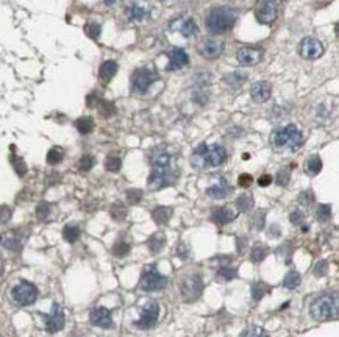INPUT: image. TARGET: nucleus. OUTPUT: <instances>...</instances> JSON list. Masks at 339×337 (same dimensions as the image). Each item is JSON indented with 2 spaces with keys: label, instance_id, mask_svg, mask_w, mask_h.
Wrapping results in <instances>:
<instances>
[{
  "label": "nucleus",
  "instance_id": "f257e3e1",
  "mask_svg": "<svg viewBox=\"0 0 339 337\" xmlns=\"http://www.w3.org/2000/svg\"><path fill=\"white\" fill-rule=\"evenodd\" d=\"M235 22H236V11L228 7L213 8L206 14V19H205L206 28L214 34H221L231 30Z\"/></svg>",
  "mask_w": 339,
  "mask_h": 337
},
{
  "label": "nucleus",
  "instance_id": "f03ea898",
  "mask_svg": "<svg viewBox=\"0 0 339 337\" xmlns=\"http://www.w3.org/2000/svg\"><path fill=\"white\" fill-rule=\"evenodd\" d=\"M310 312L314 320L324 322V320H334L337 318L339 312V305H337V297L336 293H322L314 302L311 303Z\"/></svg>",
  "mask_w": 339,
  "mask_h": 337
},
{
  "label": "nucleus",
  "instance_id": "7ed1b4c3",
  "mask_svg": "<svg viewBox=\"0 0 339 337\" xmlns=\"http://www.w3.org/2000/svg\"><path fill=\"white\" fill-rule=\"evenodd\" d=\"M227 161V150L219 145V144H213V145H199L195 148L194 156H192V162H200L202 167H219Z\"/></svg>",
  "mask_w": 339,
  "mask_h": 337
},
{
  "label": "nucleus",
  "instance_id": "20e7f679",
  "mask_svg": "<svg viewBox=\"0 0 339 337\" xmlns=\"http://www.w3.org/2000/svg\"><path fill=\"white\" fill-rule=\"evenodd\" d=\"M272 142L277 148H288L291 152H295L303 144V135L295 125H288L275 131Z\"/></svg>",
  "mask_w": 339,
  "mask_h": 337
},
{
  "label": "nucleus",
  "instance_id": "39448f33",
  "mask_svg": "<svg viewBox=\"0 0 339 337\" xmlns=\"http://www.w3.org/2000/svg\"><path fill=\"white\" fill-rule=\"evenodd\" d=\"M11 297L14 302L19 306H28L33 305L38 298V289L34 284L28 283V281H21L19 284H16L11 290Z\"/></svg>",
  "mask_w": 339,
  "mask_h": 337
},
{
  "label": "nucleus",
  "instance_id": "423d86ee",
  "mask_svg": "<svg viewBox=\"0 0 339 337\" xmlns=\"http://www.w3.org/2000/svg\"><path fill=\"white\" fill-rule=\"evenodd\" d=\"M167 286V278L155 269H149L142 273L139 289L144 292H159Z\"/></svg>",
  "mask_w": 339,
  "mask_h": 337
},
{
  "label": "nucleus",
  "instance_id": "0eeeda50",
  "mask_svg": "<svg viewBox=\"0 0 339 337\" xmlns=\"http://www.w3.org/2000/svg\"><path fill=\"white\" fill-rule=\"evenodd\" d=\"M203 283L199 275H188L180 283V293L185 302H194L202 295Z\"/></svg>",
  "mask_w": 339,
  "mask_h": 337
},
{
  "label": "nucleus",
  "instance_id": "6e6552de",
  "mask_svg": "<svg viewBox=\"0 0 339 337\" xmlns=\"http://www.w3.org/2000/svg\"><path fill=\"white\" fill-rule=\"evenodd\" d=\"M155 80H158V73L155 70L138 69L132 77V91L135 94H146Z\"/></svg>",
  "mask_w": 339,
  "mask_h": 337
},
{
  "label": "nucleus",
  "instance_id": "1a4fd4ad",
  "mask_svg": "<svg viewBox=\"0 0 339 337\" xmlns=\"http://www.w3.org/2000/svg\"><path fill=\"white\" fill-rule=\"evenodd\" d=\"M255 16H257V21L264 25L275 22V19L278 16L277 0H261L255 10Z\"/></svg>",
  "mask_w": 339,
  "mask_h": 337
},
{
  "label": "nucleus",
  "instance_id": "9d476101",
  "mask_svg": "<svg viewBox=\"0 0 339 337\" xmlns=\"http://www.w3.org/2000/svg\"><path fill=\"white\" fill-rule=\"evenodd\" d=\"M174 180H175V177L171 172V167H153V171L147 181V186L152 191H158V189H161V187L172 184Z\"/></svg>",
  "mask_w": 339,
  "mask_h": 337
},
{
  "label": "nucleus",
  "instance_id": "9b49d317",
  "mask_svg": "<svg viewBox=\"0 0 339 337\" xmlns=\"http://www.w3.org/2000/svg\"><path fill=\"white\" fill-rule=\"evenodd\" d=\"M158 317H159V306H158V303L149 302L144 306V309L141 311V317H139V320H136L135 325L138 328H141V329H149V328L156 325Z\"/></svg>",
  "mask_w": 339,
  "mask_h": 337
},
{
  "label": "nucleus",
  "instance_id": "f8f14e48",
  "mask_svg": "<svg viewBox=\"0 0 339 337\" xmlns=\"http://www.w3.org/2000/svg\"><path fill=\"white\" fill-rule=\"evenodd\" d=\"M299 52L305 60H317L319 56L324 55V46L314 37H305L299 46Z\"/></svg>",
  "mask_w": 339,
  "mask_h": 337
},
{
  "label": "nucleus",
  "instance_id": "ddd939ff",
  "mask_svg": "<svg viewBox=\"0 0 339 337\" xmlns=\"http://www.w3.org/2000/svg\"><path fill=\"white\" fill-rule=\"evenodd\" d=\"M64 323H66L64 311L58 305H53L50 314L44 315V325H46V329L49 332H58V331H61L64 328Z\"/></svg>",
  "mask_w": 339,
  "mask_h": 337
},
{
  "label": "nucleus",
  "instance_id": "4468645a",
  "mask_svg": "<svg viewBox=\"0 0 339 337\" xmlns=\"http://www.w3.org/2000/svg\"><path fill=\"white\" fill-rule=\"evenodd\" d=\"M199 53L203 56L206 60H216L222 55L224 52V43L221 41H216V39H206L203 43L199 44L197 47Z\"/></svg>",
  "mask_w": 339,
  "mask_h": 337
},
{
  "label": "nucleus",
  "instance_id": "2eb2a0df",
  "mask_svg": "<svg viewBox=\"0 0 339 337\" xmlns=\"http://www.w3.org/2000/svg\"><path fill=\"white\" fill-rule=\"evenodd\" d=\"M89 320L94 326L108 329L113 328V315L106 308H96L91 311V315H89Z\"/></svg>",
  "mask_w": 339,
  "mask_h": 337
},
{
  "label": "nucleus",
  "instance_id": "dca6fc26",
  "mask_svg": "<svg viewBox=\"0 0 339 337\" xmlns=\"http://www.w3.org/2000/svg\"><path fill=\"white\" fill-rule=\"evenodd\" d=\"M189 63V56L188 53L183 50V49H172L169 52V64L166 66V70L167 72H174V70H180L183 69L185 66H188Z\"/></svg>",
  "mask_w": 339,
  "mask_h": 337
},
{
  "label": "nucleus",
  "instance_id": "f3484780",
  "mask_svg": "<svg viewBox=\"0 0 339 337\" xmlns=\"http://www.w3.org/2000/svg\"><path fill=\"white\" fill-rule=\"evenodd\" d=\"M25 239H27V233L24 230H13L4 237L2 245L13 251H19L24 245Z\"/></svg>",
  "mask_w": 339,
  "mask_h": 337
},
{
  "label": "nucleus",
  "instance_id": "a211bd4d",
  "mask_svg": "<svg viewBox=\"0 0 339 337\" xmlns=\"http://www.w3.org/2000/svg\"><path fill=\"white\" fill-rule=\"evenodd\" d=\"M261 50L255 47H242L238 55L236 60L241 66H255L261 60Z\"/></svg>",
  "mask_w": 339,
  "mask_h": 337
},
{
  "label": "nucleus",
  "instance_id": "6ab92c4d",
  "mask_svg": "<svg viewBox=\"0 0 339 337\" xmlns=\"http://www.w3.org/2000/svg\"><path fill=\"white\" fill-rule=\"evenodd\" d=\"M272 94V88L267 81H258L255 83L252 88H250V96H252V100L257 102V103H264L269 100Z\"/></svg>",
  "mask_w": 339,
  "mask_h": 337
},
{
  "label": "nucleus",
  "instance_id": "aec40b11",
  "mask_svg": "<svg viewBox=\"0 0 339 337\" xmlns=\"http://www.w3.org/2000/svg\"><path fill=\"white\" fill-rule=\"evenodd\" d=\"M119 70V66L114 60H106L99 67V78L102 83H110Z\"/></svg>",
  "mask_w": 339,
  "mask_h": 337
},
{
  "label": "nucleus",
  "instance_id": "412c9836",
  "mask_svg": "<svg viewBox=\"0 0 339 337\" xmlns=\"http://www.w3.org/2000/svg\"><path fill=\"white\" fill-rule=\"evenodd\" d=\"M236 216L238 214H236L235 209L228 208V206H222V208H214L211 219H213L214 223H218V225H227L231 220H235Z\"/></svg>",
  "mask_w": 339,
  "mask_h": 337
},
{
  "label": "nucleus",
  "instance_id": "4be33fe9",
  "mask_svg": "<svg viewBox=\"0 0 339 337\" xmlns=\"http://www.w3.org/2000/svg\"><path fill=\"white\" fill-rule=\"evenodd\" d=\"M230 186L227 184L225 180H221L218 184H213L211 187L206 189V195H209L211 198H225L230 194Z\"/></svg>",
  "mask_w": 339,
  "mask_h": 337
},
{
  "label": "nucleus",
  "instance_id": "5701e85b",
  "mask_svg": "<svg viewBox=\"0 0 339 337\" xmlns=\"http://www.w3.org/2000/svg\"><path fill=\"white\" fill-rule=\"evenodd\" d=\"M164 243H166V236L163 233H156L150 236V239L147 240V247L152 253H159L163 250Z\"/></svg>",
  "mask_w": 339,
  "mask_h": 337
},
{
  "label": "nucleus",
  "instance_id": "b1692460",
  "mask_svg": "<svg viewBox=\"0 0 339 337\" xmlns=\"http://www.w3.org/2000/svg\"><path fill=\"white\" fill-rule=\"evenodd\" d=\"M127 16L132 19V21H144V19L149 16V11L144 7H139L138 4H132L127 7Z\"/></svg>",
  "mask_w": 339,
  "mask_h": 337
},
{
  "label": "nucleus",
  "instance_id": "393cba45",
  "mask_svg": "<svg viewBox=\"0 0 339 337\" xmlns=\"http://www.w3.org/2000/svg\"><path fill=\"white\" fill-rule=\"evenodd\" d=\"M171 216H172V209L166 208V206H158V208H155L152 213V217L158 225H166L169 222Z\"/></svg>",
  "mask_w": 339,
  "mask_h": 337
},
{
  "label": "nucleus",
  "instance_id": "a878e982",
  "mask_svg": "<svg viewBox=\"0 0 339 337\" xmlns=\"http://www.w3.org/2000/svg\"><path fill=\"white\" fill-rule=\"evenodd\" d=\"M75 128L80 135H89L94 130V120L89 116H83L75 120Z\"/></svg>",
  "mask_w": 339,
  "mask_h": 337
},
{
  "label": "nucleus",
  "instance_id": "bb28decb",
  "mask_svg": "<svg viewBox=\"0 0 339 337\" xmlns=\"http://www.w3.org/2000/svg\"><path fill=\"white\" fill-rule=\"evenodd\" d=\"M152 165L153 167H171V155L164 150H158L152 156Z\"/></svg>",
  "mask_w": 339,
  "mask_h": 337
},
{
  "label": "nucleus",
  "instance_id": "cd10ccee",
  "mask_svg": "<svg viewBox=\"0 0 339 337\" xmlns=\"http://www.w3.org/2000/svg\"><path fill=\"white\" fill-rule=\"evenodd\" d=\"M10 161H11V164H13V168H14V172L17 174V177H25V175H27L28 167H27L25 161H24L21 156H17L16 153H13V155L10 156Z\"/></svg>",
  "mask_w": 339,
  "mask_h": 337
},
{
  "label": "nucleus",
  "instance_id": "c85d7f7f",
  "mask_svg": "<svg viewBox=\"0 0 339 337\" xmlns=\"http://www.w3.org/2000/svg\"><path fill=\"white\" fill-rule=\"evenodd\" d=\"M253 197L248 194H242L236 198V208L239 213H248L253 208Z\"/></svg>",
  "mask_w": 339,
  "mask_h": 337
},
{
  "label": "nucleus",
  "instance_id": "c756f323",
  "mask_svg": "<svg viewBox=\"0 0 339 337\" xmlns=\"http://www.w3.org/2000/svg\"><path fill=\"white\" fill-rule=\"evenodd\" d=\"M64 159V150L61 147H52L47 153V164L57 165Z\"/></svg>",
  "mask_w": 339,
  "mask_h": 337
},
{
  "label": "nucleus",
  "instance_id": "7c9ffc66",
  "mask_svg": "<svg viewBox=\"0 0 339 337\" xmlns=\"http://www.w3.org/2000/svg\"><path fill=\"white\" fill-rule=\"evenodd\" d=\"M80 234H81V231H80L78 225H66L64 230H63V237L70 243H74L75 240H78Z\"/></svg>",
  "mask_w": 339,
  "mask_h": 337
},
{
  "label": "nucleus",
  "instance_id": "2f4dec72",
  "mask_svg": "<svg viewBox=\"0 0 339 337\" xmlns=\"http://www.w3.org/2000/svg\"><path fill=\"white\" fill-rule=\"evenodd\" d=\"M180 31H182V34L185 37H191V36H195V34L199 33V27H197V24H195L194 19L189 17V19H186V21L182 24Z\"/></svg>",
  "mask_w": 339,
  "mask_h": 337
},
{
  "label": "nucleus",
  "instance_id": "473e14b6",
  "mask_svg": "<svg viewBox=\"0 0 339 337\" xmlns=\"http://www.w3.org/2000/svg\"><path fill=\"white\" fill-rule=\"evenodd\" d=\"M300 281L302 279H300V275L297 272H289L283 279V286L286 289H289V290H294L300 286Z\"/></svg>",
  "mask_w": 339,
  "mask_h": 337
},
{
  "label": "nucleus",
  "instance_id": "72a5a7b5",
  "mask_svg": "<svg viewBox=\"0 0 339 337\" xmlns=\"http://www.w3.org/2000/svg\"><path fill=\"white\" fill-rule=\"evenodd\" d=\"M52 216V204L47 203V201H41L38 206H36V217L39 222H46L49 220V217Z\"/></svg>",
  "mask_w": 339,
  "mask_h": 337
},
{
  "label": "nucleus",
  "instance_id": "f704fd0d",
  "mask_svg": "<svg viewBox=\"0 0 339 337\" xmlns=\"http://www.w3.org/2000/svg\"><path fill=\"white\" fill-rule=\"evenodd\" d=\"M307 171H308L310 175H317L320 171H322V159H320L317 155L311 156L307 161Z\"/></svg>",
  "mask_w": 339,
  "mask_h": 337
},
{
  "label": "nucleus",
  "instance_id": "c9c22d12",
  "mask_svg": "<svg viewBox=\"0 0 339 337\" xmlns=\"http://www.w3.org/2000/svg\"><path fill=\"white\" fill-rule=\"evenodd\" d=\"M97 108H99V112L103 116V117H111L114 112H116V106L111 103V102H108V100H100L99 102V105H97Z\"/></svg>",
  "mask_w": 339,
  "mask_h": 337
},
{
  "label": "nucleus",
  "instance_id": "e433bc0d",
  "mask_svg": "<svg viewBox=\"0 0 339 337\" xmlns=\"http://www.w3.org/2000/svg\"><path fill=\"white\" fill-rule=\"evenodd\" d=\"M316 217L319 222H328L331 219V206L330 204H319L317 206V211H316Z\"/></svg>",
  "mask_w": 339,
  "mask_h": 337
},
{
  "label": "nucleus",
  "instance_id": "4c0bfd02",
  "mask_svg": "<svg viewBox=\"0 0 339 337\" xmlns=\"http://www.w3.org/2000/svg\"><path fill=\"white\" fill-rule=\"evenodd\" d=\"M105 167H106V171H108V172L116 174V172L120 171V167H122V159H120L119 156L111 155V156L106 158V161H105Z\"/></svg>",
  "mask_w": 339,
  "mask_h": 337
},
{
  "label": "nucleus",
  "instance_id": "58836bf2",
  "mask_svg": "<svg viewBox=\"0 0 339 337\" xmlns=\"http://www.w3.org/2000/svg\"><path fill=\"white\" fill-rule=\"evenodd\" d=\"M110 214H111V217L114 220L120 222V220H123V219L127 217V208L122 203H114L111 206V209H110Z\"/></svg>",
  "mask_w": 339,
  "mask_h": 337
},
{
  "label": "nucleus",
  "instance_id": "ea45409f",
  "mask_svg": "<svg viewBox=\"0 0 339 337\" xmlns=\"http://www.w3.org/2000/svg\"><path fill=\"white\" fill-rule=\"evenodd\" d=\"M84 33L88 34V37H91V39L97 41L100 37V33H102V27L97 22H89V24L84 25Z\"/></svg>",
  "mask_w": 339,
  "mask_h": 337
},
{
  "label": "nucleus",
  "instance_id": "a19ab883",
  "mask_svg": "<svg viewBox=\"0 0 339 337\" xmlns=\"http://www.w3.org/2000/svg\"><path fill=\"white\" fill-rule=\"evenodd\" d=\"M269 292V286L264 284V283H255L252 286V298L255 300V302H260V300Z\"/></svg>",
  "mask_w": 339,
  "mask_h": 337
},
{
  "label": "nucleus",
  "instance_id": "79ce46f5",
  "mask_svg": "<svg viewBox=\"0 0 339 337\" xmlns=\"http://www.w3.org/2000/svg\"><path fill=\"white\" fill-rule=\"evenodd\" d=\"M130 243L129 242H125V240H119L116 245L113 247V255L114 256H117V258H123V256H127L129 255V251H130Z\"/></svg>",
  "mask_w": 339,
  "mask_h": 337
},
{
  "label": "nucleus",
  "instance_id": "37998d69",
  "mask_svg": "<svg viewBox=\"0 0 339 337\" xmlns=\"http://www.w3.org/2000/svg\"><path fill=\"white\" fill-rule=\"evenodd\" d=\"M245 80H247V77H245V75H242L241 72H231L230 75H227V77H225V81L228 85H231V86H235V88L241 86Z\"/></svg>",
  "mask_w": 339,
  "mask_h": 337
},
{
  "label": "nucleus",
  "instance_id": "c03bdc74",
  "mask_svg": "<svg viewBox=\"0 0 339 337\" xmlns=\"http://www.w3.org/2000/svg\"><path fill=\"white\" fill-rule=\"evenodd\" d=\"M236 275H238L236 269H233L230 264H228V266H222V267H219V270H218V276L222 278L224 281L233 279V278H236Z\"/></svg>",
  "mask_w": 339,
  "mask_h": 337
},
{
  "label": "nucleus",
  "instance_id": "a18cd8bd",
  "mask_svg": "<svg viewBox=\"0 0 339 337\" xmlns=\"http://www.w3.org/2000/svg\"><path fill=\"white\" fill-rule=\"evenodd\" d=\"M94 164H96V158L93 155H83L78 162V167L81 172H89L94 167Z\"/></svg>",
  "mask_w": 339,
  "mask_h": 337
},
{
  "label": "nucleus",
  "instance_id": "49530a36",
  "mask_svg": "<svg viewBox=\"0 0 339 337\" xmlns=\"http://www.w3.org/2000/svg\"><path fill=\"white\" fill-rule=\"evenodd\" d=\"M239 337H269V334H267L260 326H250V328H247L245 331H242Z\"/></svg>",
  "mask_w": 339,
  "mask_h": 337
},
{
  "label": "nucleus",
  "instance_id": "de8ad7c7",
  "mask_svg": "<svg viewBox=\"0 0 339 337\" xmlns=\"http://www.w3.org/2000/svg\"><path fill=\"white\" fill-rule=\"evenodd\" d=\"M266 256H267V248L263 245H255L250 251V259L253 262H261V261H264Z\"/></svg>",
  "mask_w": 339,
  "mask_h": 337
},
{
  "label": "nucleus",
  "instance_id": "09e8293b",
  "mask_svg": "<svg viewBox=\"0 0 339 337\" xmlns=\"http://www.w3.org/2000/svg\"><path fill=\"white\" fill-rule=\"evenodd\" d=\"M264 220H266V214H264L263 211H258V213L250 219V227H252V230H257V231L263 230V227H264Z\"/></svg>",
  "mask_w": 339,
  "mask_h": 337
},
{
  "label": "nucleus",
  "instance_id": "8fccbe9b",
  "mask_svg": "<svg viewBox=\"0 0 339 337\" xmlns=\"http://www.w3.org/2000/svg\"><path fill=\"white\" fill-rule=\"evenodd\" d=\"M289 180H291V172H289V168H280L278 174H277V178H275L277 184H278V186H286V184L289 183Z\"/></svg>",
  "mask_w": 339,
  "mask_h": 337
},
{
  "label": "nucleus",
  "instance_id": "3c124183",
  "mask_svg": "<svg viewBox=\"0 0 339 337\" xmlns=\"http://www.w3.org/2000/svg\"><path fill=\"white\" fill-rule=\"evenodd\" d=\"M314 275L316 276H319V278H322V276H325L327 275V272H328V262L327 261H319L317 264L314 266Z\"/></svg>",
  "mask_w": 339,
  "mask_h": 337
},
{
  "label": "nucleus",
  "instance_id": "603ef678",
  "mask_svg": "<svg viewBox=\"0 0 339 337\" xmlns=\"http://www.w3.org/2000/svg\"><path fill=\"white\" fill-rule=\"evenodd\" d=\"M100 100H102L100 94L94 91V92H91V94H88V97H86V105H88L89 108H97V105H99Z\"/></svg>",
  "mask_w": 339,
  "mask_h": 337
},
{
  "label": "nucleus",
  "instance_id": "864d4df0",
  "mask_svg": "<svg viewBox=\"0 0 339 337\" xmlns=\"http://www.w3.org/2000/svg\"><path fill=\"white\" fill-rule=\"evenodd\" d=\"M141 198H142V191H139V189H130V191H127V200H129V203L136 204V203L141 201Z\"/></svg>",
  "mask_w": 339,
  "mask_h": 337
},
{
  "label": "nucleus",
  "instance_id": "5fc2aeb1",
  "mask_svg": "<svg viewBox=\"0 0 339 337\" xmlns=\"http://www.w3.org/2000/svg\"><path fill=\"white\" fill-rule=\"evenodd\" d=\"M299 201H300V204H303V206H310V204L314 201V195H313V192H311V191L302 192V194L299 195Z\"/></svg>",
  "mask_w": 339,
  "mask_h": 337
},
{
  "label": "nucleus",
  "instance_id": "6e6d98bb",
  "mask_svg": "<svg viewBox=\"0 0 339 337\" xmlns=\"http://www.w3.org/2000/svg\"><path fill=\"white\" fill-rule=\"evenodd\" d=\"M253 183V178H252V175H248V174H242V175H239V178H238V184L241 186V187H248Z\"/></svg>",
  "mask_w": 339,
  "mask_h": 337
},
{
  "label": "nucleus",
  "instance_id": "4d7b16f0",
  "mask_svg": "<svg viewBox=\"0 0 339 337\" xmlns=\"http://www.w3.org/2000/svg\"><path fill=\"white\" fill-rule=\"evenodd\" d=\"M11 219V208L8 206H0V222L7 223Z\"/></svg>",
  "mask_w": 339,
  "mask_h": 337
},
{
  "label": "nucleus",
  "instance_id": "13d9d810",
  "mask_svg": "<svg viewBox=\"0 0 339 337\" xmlns=\"http://www.w3.org/2000/svg\"><path fill=\"white\" fill-rule=\"evenodd\" d=\"M177 255H178V258H182V259H186L188 256H189V247L186 245V243H180L178 245V248H177Z\"/></svg>",
  "mask_w": 339,
  "mask_h": 337
},
{
  "label": "nucleus",
  "instance_id": "bf43d9fd",
  "mask_svg": "<svg viewBox=\"0 0 339 337\" xmlns=\"http://www.w3.org/2000/svg\"><path fill=\"white\" fill-rule=\"evenodd\" d=\"M303 214L300 213V211H294V213H291V222L294 223V225H300L302 222H303Z\"/></svg>",
  "mask_w": 339,
  "mask_h": 337
},
{
  "label": "nucleus",
  "instance_id": "052dcab7",
  "mask_svg": "<svg viewBox=\"0 0 339 337\" xmlns=\"http://www.w3.org/2000/svg\"><path fill=\"white\" fill-rule=\"evenodd\" d=\"M271 183H272V177H271V175H261V177L258 178V184H260L261 187L269 186Z\"/></svg>",
  "mask_w": 339,
  "mask_h": 337
},
{
  "label": "nucleus",
  "instance_id": "680f3d73",
  "mask_svg": "<svg viewBox=\"0 0 339 337\" xmlns=\"http://www.w3.org/2000/svg\"><path fill=\"white\" fill-rule=\"evenodd\" d=\"M114 2H116V0H105V5H106V7H111Z\"/></svg>",
  "mask_w": 339,
  "mask_h": 337
},
{
  "label": "nucleus",
  "instance_id": "e2e57ef3",
  "mask_svg": "<svg viewBox=\"0 0 339 337\" xmlns=\"http://www.w3.org/2000/svg\"><path fill=\"white\" fill-rule=\"evenodd\" d=\"M2 272H4V261L0 259V275H2Z\"/></svg>",
  "mask_w": 339,
  "mask_h": 337
},
{
  "label": "nucleus",
  "instance_id": "0e129e2a",
  "mask_svg": "<svg viewBox=\"0 0 339 337\" xmlns=\"http://www.w3.org/2000/svg\"><path fill=\"white\" fill-rule=\"evenodd\" d=\"M0 337H2V335H0Z\"/></svg>",
  "mask_w": 339,
  "mask_h": 337
}]
</instances>
